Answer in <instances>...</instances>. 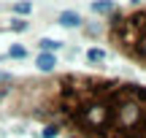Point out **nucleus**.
Listing matches in <instances>:
<instances>
[{
    "label": "nucleus",
    "mask_w": 146,
    "mask_h": 138,
    "mask_svg": "<svg viewBox=\"0 0 146 138\" xmlns=\"http://www.w3.org/2000/svg\"><path fill=\"white\" fill-rule=\"evenodd\" d=\"M92 11L95 14H114L116 5H111V3H92Z\"/></svg>",
    "instance_id": "0eeeda50"
},
{
    "label": "nucleus",
    "mask_w": 146,
    "mask_h": 138,
    "mask_svg": "<svg viewBox=\"0 0 146 138\" xmlns=\"http://www.w3.org/2000/svg\"><path fill=\"white\" fill-rule=\"evenodd\" d=\"M114 14L116 16L108 25L111 41L127 57L146 65V8L133 11V14H122V11H114Z\"/></svg>",
    "instance_id": "f03ea898"
},
{
    "label": "nucleus",
    "mask_w": 146,
    "mask_h": 138,
    "mask_svg": "<svg viewBox=\"0 0 146 138\" xmlns=\"http://www.w3.org/2000/svg\"><path fill=\"white\" fill-rule=\"evenodd\" d=\"M54 106L41 117L65 122L81 138H146V87L92 76L43 81Z\"/></svg>",
    "instance_id": "f257e3e1"
},
{
    "label": "nucleus",
    "mask_w": 146,
    "mask_h": 138,
    "mask_svg": "<svg viewBox=\"0 0 146 138\" xmlns=\"http://www.w3.org/2000/svg\"><path fill=\"white\" fill-rule=\"evenodd\" d=\"M35 65H38V70L49 73V70H54V68H57V57H54V54H38Z\"/></svg>",
    "instance_id": "20e7f679"
},
{
    "label": "nucleus",
    "mask_w": 146,
    "mask_h": 138,
    "mask_svg": "<svg viewBox=\"0 0 146 138\" xmlns=\"http://www.w3.org/2000/svg\"><path fill=\"white\" fill-rule=\"evenodd\" d=\"M30 11H33L30 3H16L14 5V14H30Z\"/></svg>",
    "instance_id": "9b49d317"
},
{
    "label": "nucleus",
    "mask_w": 146,
    "mask_h": 138,
    "mask_svg": "<svg viewBox=\"0 0 146 138\" xmlns=\"http://www.w3.org/2000/svg\"><path fill=\"white\" fill-rule=\"evenodd\" d=\"M57 133H60L57 125H46V127H43V133H41V138H54Z\"/></svg>",
    "instance_id": "9d476101"
},
{
    "label": "nucleus",
    "mask_w": 146,
    "mask_h": 138,
    "mask_svg": "<svg viewBox=\"0 0 146 138\" xmlns=\"http://www.w3.org/2000/svg\"><path fill=\"white\" fill-rule=\"evenodd\" d=\"M38 46H41V54H54L57 49H62V41H52V38H41V41H38Z\"/></svg>",
    "instance_id": "39448f33"
},
{
    "label": "nucleus",
    "mask_w": 146,
    "mask_h": 138,
    "mask_svg": "<svg viewBox=\"0 0 146 138\" xmlns=\"http://www.w3.org/2000/svg\"><path fill=\"white\" fill-rule=\"evenodd\" d=\"M57 22H60L62 27H78L84 19H81V14H78V11H62V14L57 16Z\"/></svg>",
    "instance_id": "7ed1b4c3"
},
{
    "label": "nucleus",
    "mask_w": 146,
    "mask_h": 138,
    "mask_svg": "<svg viewBox=\"0 0 146 138\" xmlns=\"http://www.w3.org/2000/svg\"><path fill=\"white\" fill-rule=\"evenodd\" d=\"M87 60H89V62H103V60H106V52H103V49H98V46H92V49H89V52H87Z\"/></svg>",
    "instance_id": "423d86ee"
},
{
    "label": "nucleus",
    "mask_w": 146,
    "mask_h": 138,
    "mask_svg": "<svg viewBox=\"0 0 146 138\" xmlns=\"http://www.w3.org/2000/svg\"><path fill=\"white\" fill-rule=\"evenodd\" d=\"M11 30L25 33V30H27V22H25V19H11Z\"/></svg>",
    "instance_id": "1a4fd4ad"
},
{
    "label": "nucleus",
    "mask_w": 146,
    "mask_h": 138,
    "mask_svg": "<svg viewBox=\"0 0 146 138\" xmlns=\"http://www.w3.org/2000/svg\"><path fill=\"white\" fill-rule=\"evenodd\" d=\"M8 57H14V60H25V57H27V49L19 46V43H14V46L8 49Z\"/></svg>",
    "instance_id": "6e6552de"
}]
</instances>
